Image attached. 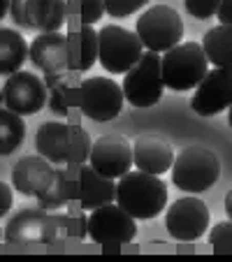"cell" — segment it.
Listing matches in <instances>:
<instances>
[{
    "label": "cell",
    "instance_id": "obj_31",
    "mask_svg": "<svg viewBox=\"0 0 232 262\" xmlns=\"http://www.w3.org/2000/svg\"><path fill=\"white\" fill-rule=\"evenodd\" d=\"M186 3V12L191 16H195V19H212V16H216L218 7H221L223 0H183Z\"/></svg>",
    "mask_w": 232,
    "mask_h": 262
},
{
    "label": "cell",
    "instance_id": "obj_19",
    "mask_svg": "<svg viewBox=\"0 0 232 262\" xmlns=\"http://www.w3.org/2000/svg\"><path fill=\"white\" fill-rule=\"evenodd\" d=\"M98 60V30L93 26H81L68 35V70L89 72Z\"/></svg>",
    "mask_w": 232,
    "mask_h": 262
},
{
    "label": "cell",
    "instance_id": "obj_36",
    "mask_svg": "<svg viewBox=\"0 0 232 262\" xmlns=\"http://www.w3.org/2000/svg\"><path fill=\"white\" fill-rule=\"evenodd\" d=\"M10 14V0H0V21Z\"/></svg>",
    "mask_w": 232,
    "mask_h": 262
},
{
    "label": "cell",
    "instance_id": "obj_10",
    "mask_svg": "<svg viewBox=\"0 0 232 262\" xmlns=\"http://www.w3.org/2000/svg\"><path fill=\"white\" fill-rule=\"evenodd\" d=\"M0 91H3V104H5V109H10V112H14L19 116L37 114L47 104V95H49L45 81L37 74L26 72V70L10 74L5 86Z\"/></svg>",
    "mask_w": 232,
    "mask_h": 262
},
{
    "label": "cell",
    "instance_id": "obj_22",
    "mask_svg": "<svg viewBox=\"0 0 232 262\" xmlns=\"http://www.w3.org/2000/svg\"><path fill=\"white\" fill-rule=\"evenodd\" d=\"M202 49L214 68H230L232 70V26H216L207 30L202 37Z\"/></svg>",
    "mask_w": 232,
    "mask_h": 262
},
{
    "label": "cell",
    "instance_id": "obj_33",
    "mask_svg": "<svg viewBox=\"0 0 232 262\" xmlns=\"http://www.w3.org/2000/svg\"><path fill=\"white\" fill-rule=\"evenodd\" d=\"M12 186H7L5 181H0V218L5 216L12 209Z\"/></svg>",
    "mask_w": 232,
    "mask_h": 262
},
{
    "label": "cell",
    "instance_id": "obj_15",
    "mask_svg": "<svg viewBox=\"0 0 232 262\" xmlns=\"http://www.w3.org/2000/svg\"><path fill=\"white\" fill-rule=\"evenodd\" d=\"M174 163V148L160 135H139L133 142V167L146 174H165Z\"/></svg>",
    "mask_w": 232,
    "mask_h": 262
},
{
    "label": "cell",
    "instance_id": "obj_3",
    "mask_svg": "<svg viewBox=\"0 0 232 262\" xmlns=\"http://www.w3.org/2000/svg\"><path fill=\"white\" fill-rule=\"evenodd\" d=\"M172 183L183 193H204L221 177V160L207 146H188L172 163Z\"/></svg>",
    "mask_w": 232,
    "mask_h": 262
},
{
    "label": "cell",
    "instance_id": "obj_11",
    "mask_svg": "<svg viewBox=\"0 0 232 262\" xmlns=\"http://www.w3.org/2000/svg\"><path fill=\"white\" fill-rule=\"evenodd\" d=\"M165 228L177 242H195L209 228V209L200 198H179L165 213Z\"/></svg>",
    "mask_w": 232,
    "mask_h": 262
},
{
    "label": "cell",
    "instance_id": "obj_29",
    "mask_svg": "<svg viewBox=\"0 0 232 262\" xmlns=\"http://www.w3.org/2000/svg\"><path fill=\"white\" fill-rule=\"evenodd\" d=\"M209 244H212L214 253H218V255H232V221L218 223L209 232Z\"/></svg>",
    "mask_w": 232,
    "mask_h": 262
},
{
    "label": "cell",
    "instance_id": "obj_5",
    "mask_svg": "<svg viewBox=\"0 0 232 262\" xmlns=\"http://www.w3.org/2000/svg\"><path fill=\"white\" fill-rule=\"evenodd\" d=\"M135 33H137L144 49L165 54L167 49L181 42L183 24L177 10L167 5H153L137 19Z\"/></svg>",
    "mask_w": 232,
    "mask_h": 262
},
{
    "label": "cell",
    "instance_id": "obj_38",
    "mask_svg": "<svg viewBox=\"0 0 232 262\" xmlns=\"http://www.w3.org/2000/svg\"><path fill=\"white\" fill-rule=\"evenodd\" d=\"M0 107H3V91H0Z\"/></svg>",
    "mask_w": 232,
    "mask_h": 262
},
{
    "label": "cell",
    "instance_id": "obj_13",
    "mask_svg": "<svg viewBox=\"0 0 232 262\" xmlns=\"http://www.w3.org/2000/svg\"><path fill=\"white\" fill-rule=\"evenodd\" d=\"M89 165L102 177L116 181L133 167V144L121 135H102L91 144Z\"/></svg>",
    "mask_w": 232,
    "mask_h": 262
},
{
    "label": "cell",
    "instance_id": "obj_25",
    "mask_svg": "<svg viewBox=\"0 0 232 262\" xmlns=\"http://www.w3.org/2000/svg\"><path fill=\"white\" fill-rule=\"evenodd\" d=\"M51 223H54V242L51 244H68V242H79L89 234L86 228V216L79 211L58 213L51 211Z\"/></svg>",
    "mask_w": 232,
    "mask_h": 262
},
{
    "label": "cell",
    "instance_id": "obj_4",
    "mask_svg": "<svg viewBox=\"0 0 232 262\" xmlns=\"http://www.w3.org/2000/svg\"><path fill=\"white\" fill-rule=\"evenodd\" d=\"M142 54L144 47L135 30L116 24H107L98 30V63L109 74H125Z\"/></svg>",
    "mask_w": 232,
    "mask_h": 262
},
{
    "label": "cell",
    "instance_id": "obj_9",
    "mask_svg": "<svg viewBox=\"0 0 232 262\" xmlns=\"http://www.w3.org/2000/svg\"><path fill=\"white\" fill-rule=\"evenodd\" d=\"M68 172L74 193L72 202L81 211H93V209L102 207V204L114 202V198H116V181L114 179L102 177L86 163L68 165Z\"/></svg>",
    "mask_w": 232,
    "mask_h": 262
},
{
    "label": "cell",
    "instance_id": "obj_8",
    "mask_svg": "<svg viewBox=\"0 0 232 262\" xmlns=\"http://www.w3.org/2000/svg\"><path fill=\"white\" fill-rule=\"evenodd\" d=\"M86 228H89V237L100 246H112V244L123 246V244L133 242L137 234L135 218L125 213L116 202L93 209L86 216Z\"/></svg>",
    "mask_w": 232,
    "mask_h": 262
},
{
    "label": "cell",
    "instance_id": "obj_26",
    "mask_svg": "<svg viewBox=\"0 0 232 262\" xmlns=\"http://www.w3.org/2000/svg\"><path fill=\"white\" fill-rule=\"evenodd\" d=\"M26 137L24 116L0 107V156H10L21 146Z\"/></svg>",
    "mask_w": 232,
    "mask_h": 262
},
{
    "label": "cell",
    "instance_id": "obj_30",
    "mask_svg": "<svg viewBox=\"0 0 232 262\" xmlns=\"http://www.w3.org/2000/svg\"><path fill=\"white\" fill-rule=\"evenodd\" d=\"M149 0H104V12L114 19H123V16L135 14L137 10H142Z\"/></svg>",
    "mask_w": 232,
    "mask_h": 262
},
{
    "label": "cell",
    "instance_id": "obj_7",
    "mask_svg": "<svg viewBox=\"0 0 232 262\" xmlns=\"http://www.w3.org/2000/svg\"><path fill=\"white\" fill-rule=\"evenodd\" d=\"M123 102L125 95L121 84L107 77H89L77 89V104H79L81 114L98 123L116 119L123 109Z\"/></svg>",
    "mask_w": 232,
    "mask_h": 262
},
{
    "label": "cell",
    "instance_id": "obj_1",
    "mask_svg": "<svg viewBox=\"0 0 232 262\" xmlns=\"http://www.w3.org/2000/svg\"><path fill=\"white\" fill-rule=\"evenodd\" d=\"M114 202L125 213H130L135 221H151L160 216L167 204V186L160 177L146 174L142 169L125 172L123 177L116 179Z\"/></svg>",
    "mask_w": 232,
    "mask_h": 262
},
{
    "label": "cell",
    "instance_id": "obj_37",
    "mask_svg": "<svg viewBox=\"0 0 232 262\" xmlns=\"http://www.w3.org/2000/svg\"><path fill=\"white\" fill-rule=\"evenodd\" d=\"M227 123H230V128H232V104L227 107Z\"/></svg>",
    "mask_w": 232,
    "mask_h": 262
},
{
    "label": "cell",
    "instance_id": "obj_18",
    "mask_svg": "<svg viewBox=\"0 0 232 262\" xmlns=\"http://www.w3.org/2000/svg\"><path fill=\"white\" fill-rule=\"evenodd\" d=\"M35 148L51 165H68L72 151V125L63 121H47L37 128Z\"/></svg>",
    "mask_w": 232,
    "mask_h": 262
},
{
    "label": "cell",
    "instance_id": "obj_17",
    "mask_svg": "<svg viewBox=\"0 0 232 262\" xmlns=\"http://www.w3.org/2000/svg\"><path fill=\"white\" fill-rule=\"evenodd\" d=\"M28 58L45 74L65 72L68 70V35H63L60 30L40 33L33 40V45H28Z\"/></svg>",
    "mask_w": 232,
    "mask_h": 262
},
{
    "label": "cell",
    "instance_id": "obj_20",
    "mask_svg": "<svg viewBox=\"0 0 232 262\" xmlns=\"http://www.w3.org/2000/svg\"><path fill=\"white\" fill-rule=\"evenodd\" d=\"M26 21L30 30L54 33L68 21V3L65 0H26Z\"/></svg>",
    "mask_w": 232,
    "mask_h": 262
},
{
    "label": "cell",
    "instance_id": "obj_24",
    "mask_svg": "<svg viewBox=\"0 0 232 262\" xmlns=\"http://www.w3.org/2000/svg\"><path fill=\"white\" fill-rule=\"evenodd\" d=\"M45 86L49 91L47 95V104L51 112H56L58 116H68L70 114V91L74 84V74L70 70L65 72H54V74H45Z\"/></svg>",
    "mask_w": 232,
    "mask_h": 262
},
{
    "label": "cell",
    "instance_id": "obj_35",
    "mask_svg": "<svg viewBox=\"0 0 232 262\" xmlns=\"http://www.w3.org/2000/svg\"><path fill=\"white\" fill-rule=\"evenodd\" d=\"M225 213H227V218L232 221V188L227 190V195H225Z\"/></svg>",
    "mask_w": 232,
    "mask_h": 262
},
{
    "label": "cell",
    "instance_id": "obj_27",
    "mask_svg": "<svg viewBox=\"0 0 232 262\" xmlns=\"http://www.w3.org/2000/svg\"><path fill=\"white\" fill-rule=\"evenodd\" d=\"M68 19H77L81 26H93L104 14V0H65Z\"/></svg>",
    "mask_w": 232,
    "mask_h": 262
},
{
    "label": "cell",
    "instance_id": "obj_21",
    "mask_svg": "<svg viewBox=\"0 0 232 262\" xmlns=\"http://www.w3.org/2000/svg\"><path fill=\"white\" fill-rule=\"evenodd\" d=\"M28 58V42L14 28H0V74L19 72Z\"/></svg>",
    "mask_w": 232,
    "mask_h": 262
},
{
    "label": "cell",
    "instance_id": "obj_39",
    "mask_svg": "<svg viewBox=\"0 0 232 262\" xmlns=\"http://www.w3.org/2000/svg\"><path fill=\"white\" fill-rule=\"evenodd\" d=\"M0 237H3V232H0Z\"/></svg>",
    "mask_w": 232,
    "mask_h": 262
},
{
    "label": "cell",
    "instance_id": "obj_32",
    "mask_svg": "<svg viewBox=\"0 0 232 262\" xmlns=\"http://www.w3.org/2000/svg\"><path fill=\"white\" fill-rule=\"evenodd\" d=\"M24 7H26V0H10V16H12V21H14L19 28L30 30V28H28V21H26Z\"/></svg>",
    "mask_w": 232,
    "mask_h": 262
},
{
    "label": "cell",
    "instance_id": "obj_14",
    "mask_svg": "<svg viewBox=\"0 0 232 262\" xmlns=\"http://www.w3.org/2000/svg\"><path fill=\"white\" fill-rule=\"evenodd\" d=\"M3 237L10 244H51L54 242L51 211H47L42 207L21 209L10 218Z\"/></svg>",
    "mask_w": 232,
    "mask_h": 262
},
{
    "label": "cell",
    "instance_id": "obj_23",
    "mask_svg": "<svg viewBox=\"0 0 232 262\" xmlns=\"http://www.w3.org/2000/svg\"><path fill=\"white\" fill-rule=\"evenodd\" d=\"M35 200H37V207L47 209V211H58L65 204L72 202L74 193H72V181H70L68 167H56L51 183Z\"/></svg>",
    "mask_w": 232,
    "mask_h": 262
},
{
    "label": "cell",
    "instance_id": "obj_16",
    "mask_svg": "<svg viewBox=\"0 0 232 262\" xmlns=\"http://www.w3.org/2000/svg\"><path fill=\"white\" fill-rule=\"evenodd\" d=\"M54 174L56 167H51L49 160L42 158L40 154L24 156L12 167V186H14L16 193L26 195V198H37L51 183Z\"/></svg>",
    "mask_w": 232,
    "mask_h": 262
},
{
    "label": "cell",
    "instance_id": "obj_34",
    "mask_svg": "<svg viewBox=\"0 0 232 262\" xmlns=\"http://www.w3.org/2000/svg\"><path fill=\"white\" fill-rule=\"evenodd\" d=\"M216 14L223 26H232V0H223Z\"/></svg>",
    "mask_w": 232,
    "mask_h": 262
},
{
    "label": "cell",
    "instance_id": "obj_2",
    "mask_svg": "<svg viewBox=\"0 0 232 262\" xmlns=\"http://www.w3.org/2000/svg\"><path fill=\"white\" fill-rule=\"evenodd\" d=\"M207 56L200 42H179L160 56L163 84L172 91H191L207 74Z\"/></svg>",
    "mask_w": 232,
    "mask_h": 262
},
{
    "label": "cell",
    "instance_id": "obj_12",
    "mask_svg": "<svg viewBox=\"0 0 232 262\" xmlns=\"http://www.w3.org/2000/svg\"><path fill=\"white\" fill-rule=\"evenodd\" d=\"M232 104V70L214 68L207 70L200 84L195 86V95L191 107L200 116H216Z\"/></svg>",
    "mask_w": 232,
    "mask_h": 262
},
{
    "label": "cell",
    "instance_id": "obj_28",
    "mask_svg": "<svg viewBox=\"0 0 232 262\" xmlns=\"http://www.w3.org/2000/svg\"><path fill=\"white\" fill-rule=\"evenodd\" d=\"M91 135L86 133L81 125H72V151H70V163L68 165H79L89 160L91 154Z\"/></svg>",
    "mask_w": 232,
    "mask_h": 262
},
{
    "label": "cell",
    "instance_id": "obj_6",
    "mask_svg": "<svg viewBox=\"0 0 232 262\" xmlns=\"http://www.w3.org/2000/svg\"><path fill=\"white\" fill-rule=\"evenodd\" d=\"M123 95L133 107H153L163 98V74H160V54L144 51L139 60L125 72L123 77Z\"/></svg>",
    "mask_w": 232,
    "mask_h": 262
}]
</instances>
